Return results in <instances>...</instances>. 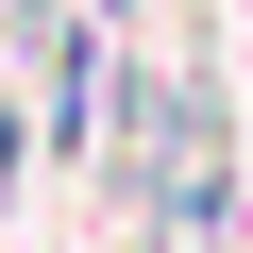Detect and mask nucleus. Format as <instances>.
<instances>
[{
  "label": "nucleus",
  "instance_id": "f257e3e1",
  "mask_svg": "<svg viewBox=\"0 0 253 253\" xmlns=\"http://www.w3.org/2000/svg\"><path fill=\"white\" fill-rule=\"evenodd\" d=\"M17 152H34V118H17V101H0V203H17Z\"/></svg>",
  "mask_w": 253,
  "mask_h": 253
},
{
  "label": "nucleus",
  "instance_id": "f03ea898",
  "mask_svg": "<svg viewBox=\"0 0 253 253\" xmlns=\"http://www.w3.org/2000/svg\"><path fill=\"white\" fill-rule=\"evenodd\" d=\"M84 17H101V34H118V17H152V0H84Z\"/></svg>",
  "mask_w": 253,
  "mask_h": 253
}]
</instances>
